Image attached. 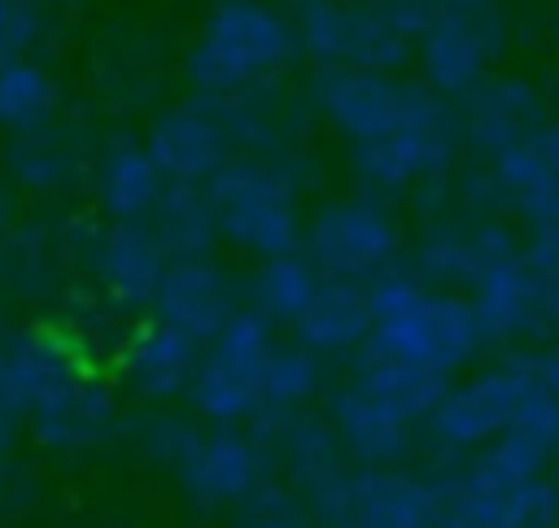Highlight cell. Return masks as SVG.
I'll return each instance as SVG.
<instances>
[{
  "instance_id": "cell-1",
  "label": "cell",
  "mask_w": 559,
  "mask_h": 528,
  "mask_svg": "<svg viewBox=\"0 0 559 528\" xmlns=\"http://www.w3.org/2000/svg\"><path fill=\"white\" fill-rule=\"evenodd\" d=\"M293 17L275 0H214L183 52L192 100H240L280 87L297 61Z\"/></svg>"
},
{
  "instance_id": "cell-2",
  "label": "cell",
  "mask_w": 559,
  "mask_h": 528,
  "mask_svg": "<svg viewBox=\"0 0 559 528\" xmlns=\"http://www.w3.org/2000/svg\"><path fill=\"white\" fill-rule=\"evenodd\" d=\"M367 301H371V340L362 349L371 353L450 380L480 349V332L467 297L424 284L411 271V262H393L389 271L367 279Z\"/></svg>"
},
{
  "instance_id": "cell-3",
  "label": "cell",
  "mask_w": 559,
  "mask_h": 528,
  "mask_svg": "<svg viewBox=\"0 0 559 528\" xmlns=\"http://www.w3.org/2000/svg\"><path fill=\"white\" fill-rule=\"evenodd\" d=\"M306 100L319 122L341 140L376 144L397 131L459 122L454 105L441 100L419 74H371V70H314L306 79Z\"/></svg>"
},
{
  "instance_id": "cell-4",
  "label": "cell",
  "mask_w": 559,
  "mask_h": 528,
  "mask_svg": "<svg viewBox=\"0 0 559 528\" xmlns=\"http://www.w3.org/2000/svg\"><path fill=\"white\" fill-rule=\"evenodd\" d=\"M297 157L284 161H258V157H231L210 183V205L218 218V236L253 257H284L301 253V205H297Z\"/></svg>"
},
{
  "instance_id": "cell-5",
  "label": "cell",
  "mask_w": 559,
  "mask_h": 528,
  "mask_svg": "<svg viewBox=\"0 0 559 528\" xmlns=\"http://www.w3.org/2000/svg\"><path fill=\"white\" fill-rule=\"evenodd\" d=\"M275 345V323L245 305L210 345H201V362L188 384L192 410L214 428L253 423L266 406V367Z\"/></svg>"
},
{
  "instance_id": "cell-6",
  "label": "cell",
  "mask_w": 559,
  "mask_h": 528,
  "mask_svg": "<svg viewBox=\"0 0 559 528\" xmlns=\"http://www.w3.org/2000/svg\"><path fill=\"white\" fill-rule=\"evenodd\" d=\"M507 39L511 17L502 0H432V17L415 39L411 61L441 100H463L493 74Z\"/></svg>"
},
{
  "instance_id": "cell-7",
  "label": "cell",
  "mask_w": 559,
  "mask_h": 528,
  "mask_svg": "<svg viewBox=\"0 0 559 528\" xmlns=\"http://www.w3.org/2000/svg\"><path fill=\"white\" fill-rule=\"evenodd\" d=\"M310 528H437V484L402 467H354L301 493Z\"/></svg>"
},
{
  "instance_id": "cell-8",
  "label": "cell",
  "mask_w": 559,
  "mask_h": 528,
  "mask_svg": "<svg viewBox=\"0 0 559 528\" xmlns=\"http://www.w3.org/2000/svg\"><path fill=\"white\" fill-rule=\"evenodd\" d=\"M437 484V528H559V480H515L480 454L450 458Z\"/></svg>"
},
{
  "instance_id": "cell-9",
  "label": "cell",
  "mask_w": 559,
  "mask_h": 528,
  "mask_svg": "<svg viewBox=\"0 0 559 528\" xmlns=\"http://www.w3.org/2000/svg\"><path fill=\"white\" fill-rule=\"evenodd\" d=\"M542 393L533 358H502L445 388L437 410L424 419V436L445 458H467L498 441L511 419Z\"/></svg>"
},
{
  "instance_id": "cell-10",
  "label": "cell",
  "mask_w": 559,
  "mask_h": 528,
  "mask_svg": "<svg viewBox=\"0 0 559 528\" xmlns=\"http://www.w3.org/2000/svg\"><path fill=\"white\" fill-rule=\"evenodd\" d=\"M301 253L314 262L319 275L332 279H376L402 253V223L389 201L349 192L323 201L301 231Z\"/></svg>"
},
{
  "instance_id": "cell-11",
  "label": "cell",
  "mask_w": 559,
  "mask_h": 528,
  "mask_svg": "<svg viewBox=\"0 0 559 528\" xmlns=\"http://www.w3.org/2000/svg\"><path fill=\"white\" fill-rule=\"evenodd\" d=\"M297 52L314 61V70H371V74H402L411 65L415 44L397 35L376 9L341 4V0H310L293 9Z\"/></svg>"
},
{
  "instance_id": "cell-12",
  "label": "cell",
  "mask_w": 559,
  "mask_h": 528,
  "mask_svg": "<svg viewBox=\"0 0 559 528\" xmlns=\"http://www.w3.org/2000/svg\"><path fill=\"white\" fill-rule=\"evenodd\" d=\"M175 476L197 511H236L266 480H275L266 454L240 428H205Z\"/></svg>"
},
{
  "instance_id": "cell-13",
  "label": "cell",
  "mask_w": 559,
  "mask_h": 528,
  "mask_svg": "<svg viewBox=\"0 0 559 528\" xmlns=\"http://www.w3.org/2000/svg\"><path fill=\"white\" fill-rule=\"evenodd\" d=\"M454 113L463 148L476 153L485 166L515 148L524 135H533L542 122H550L546 96L524 74H489L459 100Z\"/></svg>"
},
{
  "instance_id": "cell-14",
  "label": "cell",
  "mask_w": 559,
  "mask_h": 528,
  "mask_svg": "<svg viewBox=\"0 0 559 528\" xmlns=\"http://www.w3.org/2000/svg\"><path fill=\"white\" fill-rule=\"evenodd\" d=\"M153 319L183 332L197 345H210L245 305L231 271L214 257H179L166 262V275L153 297Z\"/></svg>"
},
{
  "instance_id": "cell-15",
  "label": "cell",
  "mask_w": 559,
  "mask_h": 528,
  "mask_svg": "<svg viewBox=\"0 0 559 528\" xmlns=\"http://www.w3.org/2000/svg\"><path fill=\"white\" fill-rule=\"evenodd\" d=\"M459 122L441 127H419V131H397L376 144H358L349 157V170L367 196H397L415 192L419 183L450 175L454 153H459Z\"/></svg>"
},
{
  "instance_id": "cell-16",
  "label": "cell",
  "mask_w": 559,
  "mask_h": 528,
  "mask_svg": "<svg viewBox=\"0 0 559 528\" xmlns=\"http://www.w3.org/2000/svg\"><path fill=\"white\" fill-rule=\"evenodd\" d=\"M249 436L266 454L271 476L275 480L284 476V484L297 497L306 489H314L319 480L336 476L349 463L341 441H336V432H332V423H328V415H314L310 406L306 410H262L253 419Z\"/></svg>"
},
{
  "instance_id": "cell-17",
  "label": "cell",
  "mask_w": 559,
  "mask_h": 528,
  "mask_svg": "<svg viewBox=\"0 0 559 528\" xmlns=\"http://www.w3.org/2000/svg\"><path fill=\"white\" fill-rule=\"evenodd\" d=\"M144 148L166 183H210L231 161L227 131L205 100L162 109L144 131Z\"/></svg>"
},
{
  "instance_id": "cell-18",
  "label": "cell",
  "mask_w": 559,
  "mask_h": 528,
  "mask_svg": "<svg viewBox=\"0 0 559 528\" xmlns=\"http://www.w3.org/2000/svg\"><path fill=\"white\" fill-rule=\"evenodd\" d=\"M26 428H31L35 445H44V449L83 454V449L105 445L118 432V406H114L109 384L96 371L79 367L52 397H44L26 415Z\"/></svg>"
},
{
  "instance_id": "cell-19",
  "label": "cell",
  "mask_w": 559,
  "mask_h": 528,
  "mask_svg": "<svg viewBox=\"0 0 559 528\" xmlns=\"http://www.w3.org/2000/svg\"><path fill=\"white\" fill-rule=\"evenodd\" d=\"M166 253L148 223H109L96 231L92 244V275L109 305L118 310H148L157 297V284L166 275Z\"/></svg>"
},
{
  "instance_id": "cell-20",
  "label": "cell",
  "mask_w": 559,
  "mask_h": 528,
  "mask_svg": "<svg viewBox=\"0 0 559 528\" xmlns=\"http://www.w3.org/2000/svg\"><path fill=\"white\" fill-rule=\"evenodd\" d=\"M493 192L507 214L533 223H546L559 214V118L542 122L533 135H524L515 148H507L498 161H489Z\"/></svg>"
},
{
  "instance_id": "cell-21",
  "label": "cell",
  "mask_w": 559,
  "mask_h": 528,
  "mask_svg": "<svg viewBox=\"0 0 559 528\" xmlns=\"http://www.w3.org/2000/svg\"><path fill=\"white\" fill-rule=\"evenodd\" d=\"M328 423L354 467H397L402 458H411L419 441V428L411 419L393 415L389 406L367 397L358 384H345L332 393Z\"/></svg>"
},
{
  "instance_id": "cell-22",
  "label": "cell",
  "mask_w": 559,
  "mask_h": 528,
  "mask_svg": "<svg viewBox=\"0 0 559 528\" xmlns=\"http://www.w3.org/2000/svg\"><path fill=\"white\" fill-rule=\"evenodd\" d=\"M293 340L314 349L319 358L332 353H358L371 340V301H367V284L358 279H332L323 275L314 297L306 301V310L293 323Z\"/></svg>"
},
{
  "instance_id": "cell-23",
  "label": "cell",
  "mask_w": 559,
  "mask_h": 528,
  "mask_svg": "<svg viewBox=\"0 0 559 528\" xmlns=\"http://www.w3.org/2000/svg\"><path fill=\"white\" fill-rule=\"evenodd\" d=\"M83 362L44 336H4L0 340V415L26 419L44 397H52Z\"/></svg>"
},
{
  "instance_id": "cell-24",
  "label": "cell",
  "mask_w": 559,
  "mask_h": 528,
  "mask_svg": "<svg viewBox=\"0 0 559 528\" xmlns=\"http://www.w3.org/2000/svg\"><path fill=\"white\" fill-rule=\"evenodd\" d=\"M197 362H201V345L157 319L135 327L131 340L122 345V375L144 401H170L188 393Z\"/></svg>"
},
{
  "instance_id": "cell-25",
  "label": "cell",
  "mask_w": 559,
  "mask_h": 528,
  "mask_svg": "<svg viewBox=\"0 0 559 528\" xmlns=\"http://www.w3.org/2000/svg\"><path fill=\"white\" fill-rule=\"evenodd\" d=\"M166 192L162 170L153 166L144 140L114 135L96 157V201L114 223H148Z\"/></svg>"
},
{
  "instance_id": "cell-26",
  "label": "cell",
  "mask_w": 559,
  "mask_h": 528,
  "mask_svg": "<svg viewBox=\"0 0 559 528\" xmlns=\"http://www.w3.org/2000/svg\"><path fill=\"white\" fill-rule=\"evenodd\" d=\"M467 305L476 314L480 345H493V349L528 345V332H533V271L524 266V257L485 271L467 288Z\"/></svg>"
},
{
  "instance_id": "cell-27",
  "label": "cell",
  "mask_w": 559,
  "mask_h": 528,
  "mask_svg": "<svg viewBox=\"0 0 559 528\" xmlns=\"http://www.w3.org/2000/svg\"><path fill=\"white\" fill-rule=\"evenodd\" d=\"M349 384H358L367 397H376L393 415L411 419L415 428H424V419L437 410V401L450 388L445 375L424 371V367H411V362H397V358H384V353H371V349H358Z\"/></svg>"
},
{
  "instance_id": "cell-28",
  "label": "cell",
  "mask_w": 559,
  "mask_h": 528,
  "mask_svg": "<svg viewBox=\"0 0 559 528\" xmlns=\"http://www.w3.org/2000/svg\"><path fill=\"white\" fill-rule=\"evenodd\" d=\"M83 166L87 148L70 127H61V118L9 140V170L31 192H61L83 175Z\"/></svg>"
},
{
  "instance_id": "cell-29",
  "label": "cell",
  "mask_w": 559,
  "mask_h": 528,
  "mask_svg": "<svg viewBox=\"0 0 559 528\" xmlns=\"http://www.w3.org/2000/svg\"><path fill=\"white\" fill-rule=\"evenodd\" d=\"M148 231L157 236V244L170 262L210 257V249L218 240V218H214L205 183H166L157 209L148 214Z\"/></svg>"
},
{
  "instance_id": "cell-30",
  "label": "cell",
  "mask_w": 559,
  "mask_h": 528,
  "mask_svg": "<svg viewBox=\"0 0 559 528\" xmlns=\"http://www.w3.org/2000/svg\"><path fill=\"white\" fill-rule=\"evenodd\" d=\"M61 118V83L31 57L0 65V127L22 135Z\"/></svg>"
},
{
  "instance_id": "cell-31",
  "label": "cell",
  "mask_w": 559,
  "mask_h": 528,
  "mask_svg": "<svg viewBox=\"0 0 559 528\" xmlns=\"http://www.w3.org/2000/svg\"><path fill=\"white\" fill-rule=\"evenodd\" d=\"M319 271L306 253H284V257H266L258 262L253 279H249V310H258L266 323H297V314L306 310V301L319 288Z\"/></svg>"
},
{
  "instance_id": "cell-32",
  "label": "cell",
  "mask_w": 559,
  "mask_h": 528,
  "mask_svg": "<svg viewBox=\"0 0 559 528\" xmlns=\"http://www.w3.org/2000/svg\"><path fill=\"white\" fill-rule=\"evenodd\" d=\"M323 358L297 340L275 345L271 367H266V406L262 410H306L323 393Z\"/></svg>"
},
{
  "instance_id": "cell-33",
  "label": "cell",
  "mask_w": 559,
  "mask_h": 528,
  "mask_svg": "<svg viewBox=\"0 0 559 528\" xmlns=\"http://www.w3.org/2000/svg\"><path fill=\"white\" fill-rule=\"evenodd\" d=\"M201 432H205V428H197V423H192L188 415H179V410H148V415H140V419L131 423L135 449H140L148 463L170 467V471L183 467V458L192 454V445L201 441Z\"/></svg>"
},
{
  "instance_id": "cell-34",
  "label": "cell",
  "mask_w": 559,
  "mask_h": 528,
  "mask_svg": "<svg viewBox=\"0 0 559 528\" xmlns=\"http://www.w3.org/2000/svg\"><path fill=\"white\" fill-rule=\"evenodd\" d=\"M236 528H310V515L288 484L266 480L253 497L236 506Z\"/></svg>"
},
{
  "instance_id": "cell-35",
  "label": "cell",
  "mask_w": 559,
  "mask_h": 528,
  "mask_svg": "<svg viewBox=\"0 0 559 528\" xmlns=\"http://www.w3.org/2000/svg\"><path fill=\"white\" fill-rule=\"evenodd\" d=\"M44 35V9L35 0H0V65L22 61Z\"/></svg>"
},
{
  "instance_id": "cell-36",
  "label": "cell",
  "mask_w": 559,
  "mask_h": 528,
  "mask_svg": "<svg viewBox=\"0 0 559 528\" xmlns=\"http://www.w3.org/2000/svg\"><path fill=\"white\" fill-rule=\"evenodd\" d=\"M524 266L542 279H555L559 284V214L546 218V223H533L528 236H524Z\"/></svg>"
},
{
  "instance_id": "cell-37",
  "label": "cell",
  "mask_w": 559,
  "mask_h": 528,
  "mask_svg": "<svg viewBox=\"0 0 559 528\" xmlns=\"http://www.w3.org/2000/svg\"><path fill=\"white\" fill-rule=\"evenodd\" d=\"M533 371H537V384L559 401V345H546V349L533 358Z\"/></svg>"
},
{
  "instance_id": "cell-38",
  "label": "cell",
  "mask_w": 559,
  "mask_h": 528,
  "mask_svg": "<svg viewBox=\"0 0 559 528\" xmlns=\"http://www.w3.org/2000/svg\"><path fill=\"white\" fill-rule=\"evenodd\" d=\"M9 240H13V201H9L4 192H0V266H4Z\"/></svg>"
},
{
  "instance_id": "cell-39",
  "label": "cell",
  "mask_w": 559,
  "mask_h": 528,
  "mask_svg": "<svg viewBox=\"0 0 559 528\" xmlns=\"http://www.w3.org/2000/svg\"><path fill=\"white\" fill-rule=\"evenodd\" d=\"M9 493H13V467H9V458L0 454V506L9 502Z\"/></svg>"
},
{
  "instance_id": "cell-40",
  "label": "cell",
  "mask_w": 559,
  "mask_h": 528,
  "mask_svg": "<svg viewBox=\"0 0 559 528\" xmlns=\"http://www.w3.org/2000/svg\"><path fill=\"white\" fill-rule=\"evenodd\" d=\"M288 4H293V9H301V4H310V0H288ZM341 4H362V9H376L380 0H341Z\"/></svg>"
},
{
  "instance_id": "cell-41",
  "label": "cell",
  "mask_w": 559,
  "mask_h": 528,
  "mask_svg": "<svg viewBox=\"0 0 559 528\" xmlns=\"http://www.w3.org/2000/svg\"><path fill=\"white\" fill-rule=\"evenodd\" d=\"M35 4H39V9H48V4H52V9H66V4H79V0H35Z\"/></svg>"
},
{
  "instance_id": "cell-42",
  "label": "cell",
  "mask_w": 559,
  "mask_h": 528,
  "mask_svg": "<svg viewBox=\"0 0 559 528\" xmlns=\"http://www.w3.org/2000/svg\"><path fill=\"white\" fill-rule=\"evenodd\" d=\"M550 471H555V480H559V436H555V449H550Z\"/></svg>"
}]
</instances>
